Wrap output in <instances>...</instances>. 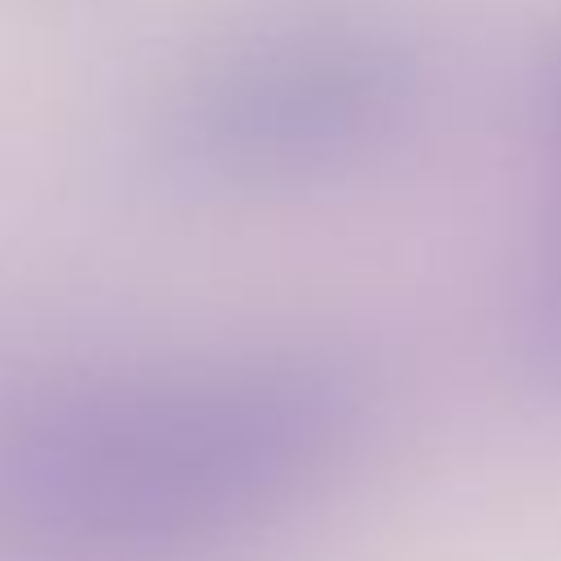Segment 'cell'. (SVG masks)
Returning a JSON list of instances; mask_svg holds the SVG:
<instances>
[{
	"label": "cell",
	"instance_id": "6da1fadb",
	"mask_svg": "<svg viewBox=\"0 0 561 561\" xmlns=\"http://www.w3.org/2000/svg\"><path fill=\"white\" fill-rule=\"evenodd\" d=\"M342 421L329 377L66 403L22 421L4 491L35 522L70 530H162L267 491Z\"/></svg>",
	"mask_w": 561,
	"mask_h": 561
}]
</instances>
